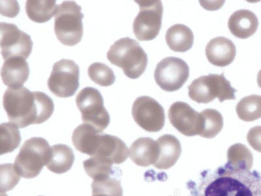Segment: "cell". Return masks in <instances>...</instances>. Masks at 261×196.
<instances>
[{
  "label": "cell",
  "instance_id": "29",
  "mask_svg": "<svg viewBox=\"0 0 261 196\" xmlns=\"http://www.w3.org/2000/svg\"><path fill=\"white\" fill-rule=\"evenodd\" d=\"M20 176L12 163L1 165V191L6 192L12 190L19 183Z\"/></svg>",
  "mask_w": 261,
  "mask_h": 196
},
{
  "label": "cell",
  "instance_id": "5",
  "mask_svg": "<svg viewBox=\"0 0 261 196\" xmlns=\"http://www.w3.org/2000/svg\"><path fill=\"white\" fill-rule=\"evenodd\" d=\"M82 8L75 2L65 1L58 5L55 15V32L60 42L73 46L80 43L83 37Z\"/></svg>",
  "mask_w": 261,
  "mask_h": 196
},
{
  "label": "cell",
  "instance_id": "31",
  "mask_svg": "<svg viewBox=\"0 0 261 196\" xmlns=\"http://www.w3.org/2000/svg\"><path fill=\"white\" fill-rule=\"evenodd\" d=\"M257 84L258 86H259V88L261 89V69L257 74Z\"/></svg>",
  "mask_w": 261,
  "mask_h": 196
},
{
  "label": "cell",
  "instance_id": "6",
  "mask_svg": "<svg viewBox=\"0 0 261 196\" xmlns=\"http://www.w3.org/2000/svg\"><path fill=\"white\" fill-rule=\"evenodd\" d=\"M188 95L191 100L198 104H209L218 98L222 103L225 100L236 99V89L226 79L224 73L210 74L195 79L188 86Z\"/></svg>",
  "mask_w": 261,
  "mask_h": 196
},
{
  "label": "cell",
  "instance_id": "24",
  "mask_svg": "<svg viewBox=\"0 0 261 196\" xmlns=\"http://www.w3.org/2000/svg\"><path fill=\"white\" fill-rule=\"evenodd\" d=\"M238 116L245 122H253L261 118V95L253 94L244 97L236 107Z\"/></svg>",
  "mask_w": 261,
  "mask_h": 196
},
{
  "label": "cell",
  "instance_id": "13",
  "mask_svg": "<svg viewBox=\"0 0 261 196\" xmlns=\"http://www.w3.org/2000/svg\"><path fill=\"white\" fill-rule=\"evenodd\" d=\"M168 116L172 127L186 136H195L202 132L203 118L187 103L174 102L170 107Z\"/></svg>",
  "mask_w": 261,
  "mask_h": 196
},
{
  "label": "cell",
  "instance_id": "7",
  "mask_svg": "<svg viewBox=\"0 0 261 196\" xmlns=\"http://www.w3.org/2000/svg\"><path fill=\"white\" fill-rule=\"evenodd\" d=\"M76 104L81 111L84 124L101 132L109 127L110 115L104 106L101 92L96 88H83L76 97Z\"/></svg>",
  "mask_w": 261,
  "mask_h": 196
},
{
  "label": "cell",
  "instance_id": "11",
  "mask_svg": "<svg viewBox=\"0 0 261 196\" xmlns=\"http://www.w3.org/2000/svg\"><path fill=\"white\" fill-rule=\"evenodd\" d=\"M132 116L135 122L148 132H158L164 127L165 110L159 102L149 96H141L135 100Z\"/></svg>",
  "mask_w": 261,
  "mask_h": 196
},
{
  "label": "cell",
  "instance_id": "21",
  "mask_svg": "<svg viewBox=\"0 0 261 196\" xmlns=\"http://www.w3.org/2000/svg\"><path fill=\"white\" fill-rule=\"evenodd\" d=\"M74 155L71 147L64 144L51 146L50 158L46 166L57 174H65L73 166Z\"/></svg>",
  "mask_w": 261,
  "mask_h": 196
},
{
  "label": "cell",
  "instance_id": "17",
  "mask_svg": "<svg viewBox=\"0 0 261 196\" xmlns=\"http://www.w3.org/2000/svg\"><path fill=\"white\" fill-rule=\"evenodd\" d=\"M228 27L233 36L239 39H248L257 32L258 18L252 11L241 9L230 16Z\"/></svg>",
  "mask_w": 261,
  "mask_h": 196
},
{
  "label": "cell",
  "instance_id": "8",
  "mask_svg": "<svg viewBox=\"0 0 261 196\" xmlns=\"http://www.w3.org/2000/svg\"><path fill=\"white\" fill-rule=\"evenodd\" d=\"M140 7V12L135 17L133 29L139 41L154 39L162 29L163 7L162 2L135 1Z\"/></svg>",
  "mask_w": 261,
  "mask_h": 196
},
{
  "label": "cell",
  "instance_id": "26",
  "mask_svg": "<svg viewBox=\"0 0 261 196\" xmlns=\"http://www.w3.org/2000/svg\"><path fill=\"white\" fill-rule=\"evenodd\" d=\"M21 136L17 126L12 122L1 125V155L12 153L20 145Z\"/></svg>",
  "mask_w": 261,
  "mask_h": 196
},
{
  "label": "cell",
  "instance_id": "3",
  "mask_svg": "<svg viewBox=\"0 0 261 196\" xmlns=\"http://www.w3.org/2000/svg\"><path fill=\"white\" fill-rule=\"evenodd\" d=\"M107 59L122 68L128 78L138 79L144 74L148 65V55L139 42L130 37L116 41L107 54Z\"/></svg>",
  "mask_w": 261,
  "mask_h": 196
},
{
  "label": "cell",
  "instance_id": "32",
  "mask_svg": "<svg viewBox=\"0 0 261 196\" xmlns=\"http://www.w3.org/2000/svg\"><path fill=\"white\" fill-rule=\"evenodd\" d=\"M92 196H111L102 193H92Z\"/></svg>",
  "mask_w": 261,
  "mask_h": 196
},
{
  "label": "cell",
  "instance_id": "1",
  "mask_svg": "<svg viewBox=\"0 0 261 196\" xmlns=\"http://www.w3.org/2000/svg\"><path fill=\"white\" fill-rule=\"evenodd\" d=\"M190 196H261V175L229 166L200 173L189 181Z\"/></svg>",
  "mask_w": 261,
  "mask_h": 196
},
{
  "label": "cell",
  "instance_id": "27",
  "mask_svg": "<svg viewBox=\"0 0 261 196\" xmlns=\"http://www.w3.org/2000/svg\"><path fill=\"white\" fill-rule=\"evenodd\" d=\"M83 165L86 174L94 180L121 172L118 168H113V163L96 157H91L85 160Z\"/></svg>",
  "mask_w": 261,
  "mask_h": 196
},
{
  "label": "cell",
  "instance_id": "19",
  "mask_svg": "<svg viewBox=\"0 0 261 196\" xmlns=\"http://www.w3.org/2000/svg\"><path fill=\"white\" fill-rule=\"evenodd\" d=\"M159 156L153 165L159 169H168L174 166L181 154L180 142L174 135H162L157 140Z\"/></svg>",
  "mask_w": 261,
  "mask_h": 196
},
{
  "label": "cell",
  "instance_id": "20",
  "mask_svg": "<svg viewBox=\"0 0 261 196\" xmlns=\"http://www.w3.org/2000/svg\"><path fill=\"white\" fill-rule=\"evenodd\" d=\"M165 39L172 51L185 53L192 48L194 43V35L187 26L176 24L168 29Z\"/></svg>",
  "mask_w": 261,
  "mask_h": 196
},
{
  "label": "cell",
  "instance_id": "2",
  "mask_svg": "<svg viewBox=\"0 0 261 196\" xmlns=\"http://www.w3.org/2000/svg\"><path fill=\"white\" fill-rule=\"evenodd\" d=\"M3 105L9 121L20 128L46 122L55 110V104L48 95L31 92L24 86L8 88Z\"/></svg>",
  "mask_w": 261,
  "mask_h": 196
},
{
  "label": "cell",
  "instance_id": "16",
  "mask_svg": "<svg viewBox=\"0 0 261 196\" xmlns=\"http://www.w3.org/2000/svg\"><path fill=\"white\" fill-rule=\"evenodd\" d=\"M5 85L11 88L22 87L30 76V67L27 60L22 58L5 60L1 71Z\"/></svg>",
  "mask_w": 261,
  "mask_h": 196
},
{
  "label": "cell",
  "instance_id": "28",
  "mask_svg": "<svg viewBox=\"0 0 261 196\" xmlns=\"http://www.w3.org/2000/svg\"><path fill=\"white\" fill-rule=\"evenodd\" d=\"M88 74L91 80L101 86H110L116 81L113 69L101 62L91 64L88 67Z\"/></svg>",
  "mask_w": 261,
  "mask_h": 196
},
{
  "label": "cell",
  "instance_id": "15",
  "mask_svg": "<svg viewBox=\"0 0 261 196\" xmlns=\"http://www.w3.org/2000/svg\"><path fill=\"white\" fill-rule=\"evenodd\" d=\"M206 56L209 62L218 67L230 65L237 55L234 43L225 37H217L208 42L206 47Z\"/></svg>",
  "mask_w": 261,
  "mask_h": 196
},
{
  "label": "cell",
  "instance_id": "25",
  "mask_svg": "<svg viewBox=\"0 0 261 196\" xmlns=\"http://www.w3.org/2000/svg\"><path fill=\"white\" fill-rule=\"evenodd\" d=\"M200 114L203 118V128L200 136L206 139L214 138L223 129L222 114L213 109H205Z\"/></svg>",
  "mask_w": 261,
  "mask_h": 196
},
{
  "label": "cell",
  "instance_id": "14",
  "mask_svg": "<svg viewBox=\"0 0 261 196\" xmlns=\"http://www.w3.org/2000/svg\"><path fill=\"white\" fill-rule=\"evenodd\" d=\"M129 155V149L122 139L114 135L99 132L91 157L121 164L126 161Z\"/></svg>",
  "mask_w": 261,
  "mask_h": 196
},
{
  "label": "cell",
  "instance_id": "30",
  "mask_svg": "<svg viewBox=\"0 0 261 196\" xmlns=\"http://www.w3.org/2000/svg\"><path fill=\"white\" fill-rule=\"evenodd\" d=\"M247 141L254 150L261 153V126L251 128L247 135Z\"/></svg>",
  "mask_w": 261,
  "mask_h": 196
},
{
  "label": "cell",
  "instance_id": "22",
  "mask_svg": "<svg viewBox=\"0 0 261 196\" xmlns=\"http://www.w3.org/2000/svg\"><path fill=\"white\" fill-rule=\"evenodd\" d=\"M57 1L29 0L25 3V11L30 20L37 23H45L50 20L57 13Z\"/></svg>",
  "mask_w": 261,
  "mask_h": 196
},
{
  "label": "cell",
  "instance_id": "12",
  "mask_svg": "<svg viewBox=\"0 0 261 196\" xmlns=\"http://www.w3.org/2000/svg\"><path fill=\"white\" fill-rule=\"evenodd\" d=\"M2 55L4 60L22 58L27 60L33 48L31 37L15 24L1 22Z\"/></svg>",
  "mask_w": 261,
  "mask_h": 196
},
{
  "label": "cell",
  "instance_id": "4",
  "mask_svg": "<svg viewBox=\"0 0 261 196\" xmlns=\"http://www.w3.org/2000/svg\"><path fill=\"white\" fill-rule=\"evenodd\" d=\"M50 153L51 147L46 139L32 137L24 142L15 158L16 172L23 178H35L48 163Z\"/></svg>",
  "mask_w": 261,
  "mask_h": 196
},
{
  "label": "cell",
  "instance_id": "10",
  "mask_svg": "<svg viewBox=\"0 0 261 196\" xmlns=\"http://www.w3.org/2000/svg\"><path fill=\"white\" fill-rule=\"evenodd\" d=\"M190 77V67L181 58L170 57L163 58L155 70L156 83L166 92L180 89Z\"/></svg>",
  "mask_w": 261,
  "mask_h": 196
},
{
  "label": "cell",
  "instance_id": "18",
  "mask_svg": "<svg viewBox=\"0 0 261 196\" xmlns=\"http://www.w3.org/2000/svg\"><path fill=\"white\" fill-rule=\"evenodd\" d=\"M130 160L142 167L153 165L159 156L157 141L150 137H141L132 143L129 148Z\"/></svg>",
  "mask_w": 261,
  "mask_h": 196
},
{
  "label": "cell",
  "instance_id": "23",
  "mask_svg": "<svg viewBox=\"0 0 261 196\" xmlns=\"http://www.w3.org/2000/svg\"><path fill=\"white\" fill-rule=\"evenodd\" d=\"M227 164L237 169L250 171L253 167V154L243 144L237 143L230 146L227 151Z\"/></svg>",
  "mask_w": 261,
  "mask_h": 196
},
{
  "label": "cell",
  "instance_id": "9",
  "mask_svg": "<svg viewBox=\"0 0 261 196\" xmlns=\"http://www.w3.org/2000/svg\"><path fill=\"white\" fill-rule=\"evenodd\" d=\"M80 69L73 60L62 59L53 65L48 79V87L53 94L59 97L73 96L80 83Z\"/></svg>",
  "mask_w": 261,
  "mask_h": 196
}]
</instances>
